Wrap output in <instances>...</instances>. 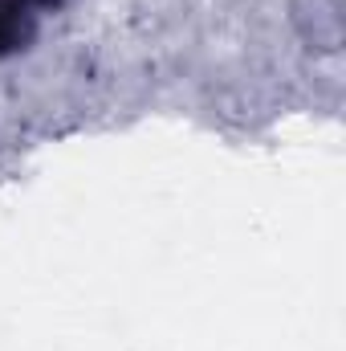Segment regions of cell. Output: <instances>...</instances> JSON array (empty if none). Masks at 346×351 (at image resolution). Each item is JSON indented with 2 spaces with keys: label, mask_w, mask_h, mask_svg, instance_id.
<instances>
[{
  "label": "cell",
  "mask_w": 346,
  "mask_h": 351,
  "mask_svg": "<svg viewBox=\"0 0 346 351\" xmlns=\"http://www.w3.org/2000/svg\"><path fill=\"white\" fill-rule=\"evenodd\" d=\"M37 41V8L25 0H0V58H16Z\"/></svg>",
  "instance_id": "obj_1"
},
{
  "label": "cell",
  "mask_w": 346,
  "mask_h": 351,
  "mask_svg": "<svg viewBox=\"0 0 346 351\" xmlns=\"http://www.w3.org/2000/svg\"><path fill=\"white\" fill-rule=\"evenodd\" d=\"M29 8H49V12H57V8H66L70 0H25Z\"/></svg>",
  "instance_id": "obj_2"
}]
</instances>
